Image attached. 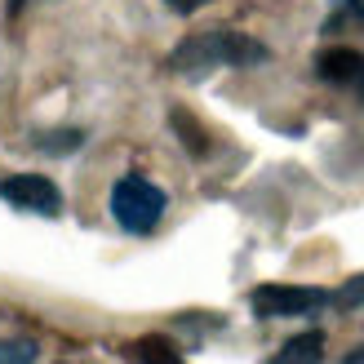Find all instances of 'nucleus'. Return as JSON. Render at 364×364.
I'll use <instances>...</instances> for the list:
<instances>
[{
  "label": "nucleus",
  "instance_id": "nucleus-1",
  "mask_svg": "<svg viewBox=\"0 0 364 364\" xmlns=\"http://www.w3.org/2000/svg\"><path fill=\"white\" fill-rule=\"evenodd\" d=\"M258 63H267V45H258L253 36L231 31V27L187 36L169 58V67L178 76H205L213 67H258Z\"/></svg>",
  "mask_w": 364,
  "mask_h": 364
},
{
  "label": "nucleus",
  "instance_id": "nucleus-2",
  "mask_svg": "<svg viewBox=\"0 0 364 364\" xmlns=\"http://www.w3.org/2000/svg\"><path fill=\"white\" fill-rule=\"evenodd\" d=\"M169 209V196L156 187V182L138 178V173H124L116 187H112V218L129 231V235H147L160 227V218Z\"/></svg>",
  "mask_w": 364,
  "mask_h": 364
},
{
  "label": "nucleus",
  "instance_id": "nucleus-3",
  "mask_svg": "<svg viewBox=\"0 0 364 364\" xmlns=\"http://www.w3.org/2000/svg\"><path fill=\"white\" fill-rule=\"evenodd\" d=\"M329 302L324 289L311 284H258L249 294V306L258 320H298V316H311Z\"/></svg>",
  "mask_w": 364,
  "mask_h": 364
},
{
  "label": "nucleus",
  "instance_id": "nucleus-4",
  "mask_svg": "<svg viewBox=\"0 0 364 364\" xmlns=\"http://www.w3.org/2000/svg\"><path fill=\"white\" fill-rule=\"evenodd\" d=\"M0 200L23 213H41V218H58L63 209V191L53 187L45 173H14L0 182Z\"/></svg>",
  "mask_w": 364,
  "mask_h": 364
},
{
  "label": "nucleus",
  "instance_id": "nucleus-5",
  "mask_svg": "<svg viewBox=\"0 0 364 364\" xmlns=\"http://www.w3.org/2000/svg\"><path fill=\"white\" fill-rule=\"evenodd\" d=\"M360 67H364V53H355V49H329L316 58L320 80H329V85H351L360 76Z\"/></svg>",
  "mask_w": 364,
  "mask_h": 364
},
{
  "label": "nucleus",
  "instance_id": "nucleus-6",
  "mask_svg": "<svg viewBox=\"0 0 364 364\" xmlns=\"http://www.w3.org/2000/svg\"><path fill=\"white\" fill-rule=\"evenodd\" d=\"M320 360H324V333L306 329L298 338H289L280 347V355H271L267 364H320Z\"/></svg>",
  "mask_w": 364,
  "mask_h": 364
},
{
  "label": "nucleus",
  "instance_id": "nucleus-7",
  "mask_svg": "<svg viewBox=\"0 0 364 364\" xmlns=\"http://www.w3.org/2000/svg\"><path fill=\"white\" fill-rule=\"evenodd\" d=\"M124 355H129L134 364H182L178 347H173V342H165V338H138V342L124 347Z\"/></svg>",
  "mask_w": 364,
  "mask_h": 364
},
{
  "label": "nucleus",
  "instance_id": "nucleus-8",
  "mask_svg": "<svg viewBox=\"0 0 364 364\" xmlns=\"http://www.w3.org/2000/svg\"><path fill=\"white\" fill-rule=\"evenodd\" d=\"M41 347H36L31 338H5L0 342V364H36Z\"/></svg>",
  "mask_w": 364,
  "mask_h": 364
},
{
  "label": "nucleus",
  "instance_id": "nucleus-9",
  "mask_svg": "<svg viewBox=\"0 0 364 364\" xmlns=\"http://www.w3.org/2000/svg\"><path fill=\"white\" fill-rule=\"evenodd\" d=\"M80 142H85L80 129H58V134H41V142H36V147H41V151H53V156H63V151H76Z\"/></svg>",
  "mask_w": 364,
  "mask_h": 364
},
{
  "label": "nucleus",
  "instance_id": "nucleus-10",
  "mask_svg": "<svg viewBox=\"0 0 364 364\" xmlns=\"http://www.w3.org/2000/svg\"><path fill=\"white\" fill-rule=\"evenodd\" d=\"M329 302H338L342 311H355V306H364V271H360V276H351L347 284L338 289V294H329Z\"/></svg>",
  "mask_w": 364,
  "mask_h": 364
},
{
  "label": "nucleus",
  "instance_id": "nucleus-11",
  "mask_svg": "<svg viewBox=\"0 0 364 364\" xmlns=\"http://www.w3.org/2000/svg\"><path fill=\"white\" fill-rule=\"evenodd\" d=\"M165 5H169L173 14H196V9H205V5H213V0H165Z\"/></svg>",
  "mask_w": 364,
  "mask_h": 364
},
{
  "label": "nucleus",
  "instance_id": "nucleus-12",
  "mask_svg": "<svg viewBox=\"0 0 364 364\" xmlns=\"http://www.w3.org/2000/svg\"><path fill=\"white\" fill-rule=\"evenodd\" d=\"M342 364H364V347H355V351H351L347 360H342Z\"/></svg>",
  "mask_w": 364,
  "mask_h": 364
},
{
  "label": "nucleus",
  "instance_id": "nucleus-13",
  "mask_svg": "<svg viewBox=\"0 0 364 364\" xmlns=\"http://www.w3.org/2000/svg\"><path fill=\"white\" fill-rule=\"evenodd\" d=\"M347 5H351V14H355L360 23H364V0H347Z\"/></svg>",
  "mask_w": 364,
  "mask_h": 364
},
{
  "label": "nucleus",
  "instance_id": "nucleus-14",
  "mask_svg": "<svg viewBox=\"0 0 364 364\" xmlns=\"http://www.w3.org/2000/svg\"><path fill=\"white\" fill-rule=\"evenodd\" d=\"M351 85H355V89H360V98H364V67H360V76H355V80H351Z\"/></svg>",
  "mask_w": 364,
  "mask_h": 364
},
{
  "label": "nucleus",
  "instance_id": "nucleus-15",
  "mask_svg": "<svg viewBox=\"0 0 364 364\" xmlns=\"http://www.w3.org/2000/svg\"><path fill=\"white\" fill-rule=\"evenodd\" d=\"M27 5V0H9V9H23Z\"/></svg>",
  "mask_w": 364,
  "mask_h": 364
}]
</instances>
